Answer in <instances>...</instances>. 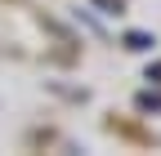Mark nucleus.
Here are the masks:
<instances>
[{"instance_id":"f257e3e1","label":"nucleus","mask_w":161,"mask_h":156,"mask_svg":"<svg viewBox=\"0 0 161 156\" xmlns=\"http://www.w3.org/2000/svg\"><path fill=\"white\" fill-rule=\"evenodd\" d=\"M125 49H152V36H143V31H130V36H125Z\"/></svg>"},{"instance_id":"f03ea898","label":"nucleus","mask_w":161,"mask_h":156,"mask_svg":"<svg viewBox=\"0 0 161 156\" xmlns=\"http://www.w3.org/2000/svg\"><path fill=\"white\" fill-rule=\"evenodd\" d=\"M94 5L103 9V13H121V9H125V0H94Z\"/></svg>"},{"instance_id":"7ed1b4c3","label":"nucleus","mask_w":161,"mask_h":156,"mask_svg":"<svg viewBox=\"0 0 161 156\" xmlns=\"http://www.w3.org/2000/svg\"><path fill=\"white\" fill-rule=\"evenodd\" d=\"M148 81H152V85H161V67H157V71H148Z\"/></svg>"}]
</instances>
